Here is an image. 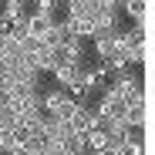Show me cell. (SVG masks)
Wrapping results in <instances>:
<instances>
[{"mask_svg": "<svg viewBox=\"0 0 155 155\" xmlns=\"http://www.w3.org/2000/svg\"><path fill=\"white\" fill-rule=\"evenodd\" d=\"M94 7L98 10H121V0H94ZM94 10V14H98Z\"/></svg>", "mask_w": 155, "mask_h": 155, "instance_id": "30bf717a", "label": "cell"}, {"mask_svg": "<svg viewBox=\"0 0 155 155\" xmlns=\"http://www.w3.org/2000/svg\"><path fill=\"white\" fill-rule=\"evenodd\" d=\"M61 54L68 61H88V37H78V34H68L64 44H61Z\"/></svg>", "mask_w": 155, "mask_h": 155, "instance_id": "5b68a950", "label": "cell"}, {"mask_svg": "<svg viewBox=\"0 0 155 155\" xmlns=\"http://www.w3.org/2000/svg\"><path fill=\"white\" fill-rule=\"evenodd\" d=\"M121 10L132 17V24H138V27L148 24V4L145 0H121Z\"/></svg>", "mask_w": 155, "mask_h": 155, "instance_id": "ba28073f", "label": "cell"}, {"mask_svg": "<svg viewBox=\"0 0 155 155\" xmlns=\"http://www.w3.org/2000/svg\"><path fill=\"white\" fill-rule=\"evenodd\" d=\"M111 145V135H108V128L101 125V128H91V132H84V148L88 152H105Z\"/></svg>", "mask_w": 155, "mask_h": 155, "instance_id": "52a82bcc", "label": "cell"}, {"mask_svg": "<svg viewBox=\"0 0 155 155\" xmlns=\"http://www.w3.org/2000/svg\"><path fill=\"white\" fill-rule=\"evenodd\" d=\"M91 51H94V58L98 61H108L111 54H115V31H101V34H94L91 37Z\"/></svg>", "mask_w": 155, "mask_h": 155, "instance_id": "8992f818", "label": "cell"}, {"mask_svg": "<svg viewBox=\"0 0 155 155\" xmlns=\"http://www.w3.org/2000/svg\"><path fill=\"white\" fill-rule=\"evenodd\" d=\"M24 4H31V7H34V0H24Z\"/></svg>", "mask_w": 155, "mask_h": 155, "instance_id": "8fae6325", "label": "cell"}, {"mask_svg": "<svg viewBox=\"0 0 155 155\" xmlns=\"http://www.w3.org/2000/svg\"><path fill=\"white\" fill-rule=\"evenodd\" d=\"M81 71H84V61H61L54 71V81H58V88H64V84H74V81H81Z\"/></svg>", "mask_w": 155, "mask_h": 155, "instance_id": "3957f363", "label": "cell"}, {"mask_svg": "<svg viewBox=\"0 0 155 155\" xmlns=\"http://www.w3.org/2000/svg\"><path fill=\"white\" fill-rule=\"evenodd\" d=\"M81 84L88 88V94H91V98H98L101 91L108 88V71H105V64H101V61L88 64V61H84V71H81Z\"/></svg>", "mask_w": 155, "mask_h": 155, "instance_id": "7a4b0ae2", "label": "cell"}, {"mask_svg": "<svg viewBox=\"0 0 155 155\" xmlns=\"http://www.w3.org/2000/svg\"><path fill=\"white\" fill-rule=\"evenodd\" d=\"M31 14V4H24V0H0V17L7 24H24Z\"/></svg>", "mask_w": 155, "mask_h": 155, "instance_id": "277c9868", "label": "cell"}, {"mask_svg": "<svg viewBox=\"0 0 155 155\" xmlns=\"http://www.w3.org/2000/svg\"><path fill=\"white\" fill-rule=\"evenodd\" d=\"M108 88H111L121 101H128V98H135V94H142V91H145V88H142V74H138V71H132V68H125V71L111 74V78H108Z\"/></svg>", "mask_w": 155, "mask_h": 155, "instance_id": "6da1fadb", "label": "cell"}, {"mask_svg": "<svg viewBox=\"0 0 155 155\" xmlns=\"http://www.w3.org/2000/svg\"><path fill=\"white\" fill-rule=\"evenodd\" d=\"M61 4L64 0H34V10L37 14H61Z\"/></svg>", "mask_w": 155, "mask_h": 155, "instance_id": "9c48e42d", "label": "cell"}]
</instances>
